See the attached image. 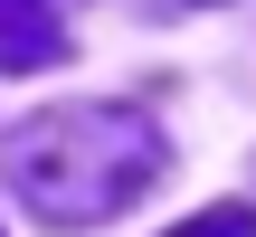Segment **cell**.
<instances>
[{
	"instance_id": "obj_1",
	"label": "cell",
	"mask_w": 256,
	"mask_h": 237,
	"mask_svg": "<svg viewBox=\"0 0 256 237\" xmlns=\"http://www.w3.org/2000/svg\"><path fill=\"white\" fill-rule=\"evenodd\" d=\"M162 162H171V142L142 104H57L0 142L10 190L48 228H104L114 209H133L162 180Z\"/></svg>"
},
{
	"instance_id": "obj_2",
	"label": "cell",
	"mask_w": 256,
	"mask_h": 237,
	"mask_svg": "<svg viewBox=\"0 0 256 237\" xmlns=\"http://www.w3.org/2000/svg\"><path fill=\"white\" fill-rule=\"evenodd\" d=\"M66 57V19L48 0H0V76H38Z\"/></svg>"
},
{
	"instance_id": "obj_3",
	"label": "cell",
	"mask_w": 256,
	"mask_h": 237,
	"mask_svg": "<svg viewBox=\"0 0 256 237\" xmlns=\"http://www.w3.org/2000/svg\"><path fill=\"white\" fill-rule=\"evenodd\" d=\"M171 237H256V209H247V200H218V209H200V218H180Z\"/></svg>"
}]
</instances>
